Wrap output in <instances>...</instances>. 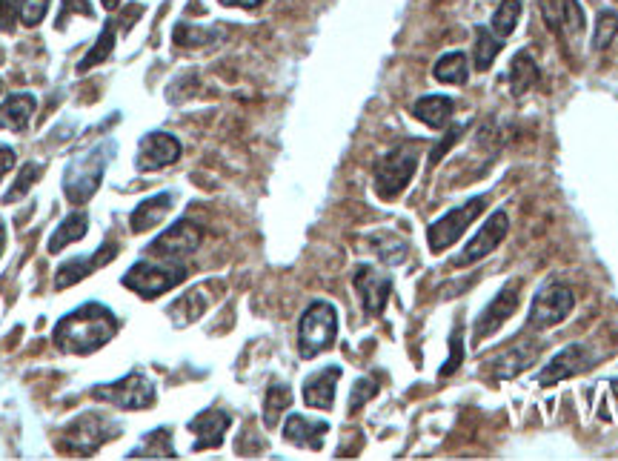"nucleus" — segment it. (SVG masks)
<instances>
[{
    "mask_svg": "<svg viewBox=\"0 0 618 461\" xmlns=\"http://www.w3.org/2000/svg\"><path fill=\"white\" fill-rule=\"evenodd\" d=\"M181 158V141L169 132H149L141 138L138 147V172H158V169L172 167Z\"/></svg>",
    "mask_w": 618,
    "mask_h": 461,
    "instance_id": "15",
    "label": "nucleus"
},
{
    "mask_svg": "<svg viewBox=\"0 0 618 461\" xmlns=\"http://www.w3.org/2000/svg\"><path fill=\"white\" fill-rule=\"evenodd\" d=\"M15 161H18V155H15V149L12 147H3L0 144V178L9 172V169L15 167Z\"/></svg>",
    "mask_w": 618,
    "mask_h": 461,
    "instance_id": "44",
    "label": "nucleus"
},
{
    "mask_svg": "<svg viewBox=\"0 0 618 461\" xmlns=\"http://www.w3.org/2000/svg\"><path fill=\"white\" fill-rule=\"evenodd\" d=\"M121 436V424L112 421L103 413H83L63 430L61 447L66 453H78V456H92L95 450H101L109 439Z\"/></svg>",
    "mask_w": 618,
    "mask_h": 461,
    "instance_id": "6",
    "label": "nucleus"
},
{
    "mask_svg": "<svg viewBox=\"0 0 618 461\" xmlns=\"http://www.w3.org/2000/svg\"><path fill=\"white\" fill-rule=\"evenodd\" d=\"M433 78L438 84H453L464 86L470 81V63H467V55L464 52H447L441 55L433 69Z\"/></svg>",
    "mask_w": 618,
    "mask_h": 461,
    "instance_id": "26",
    "label": "nucleus"
},
{
    "mask_svg": "<svg viewBox=\"0 0 618 461\" xmlns=\"http://www.w3.org/2000/svg\"><path fill=\"white\" fill-rule=\"evenodd\" d=\"M75 12L83 15V18H95V9H92V3H89V0H63L61 12H58V29H63L66 21H69Z\"/></svg>",
    "mask_w": 618,
    "mask_h": 461,
    "instance_id": "39",
    "label": "nucleus"
},
{
    "mask_svg": "<svg viewBox=\"0 0 618 461\" xmlns=\"http://www.w3.org/2000/svg\"><path fill=\"white\" fill-rule=\"evenodd\" d=\"M593 364H596V356H593L590 344H570L538 373V387H556L558 381L578 376V373L590 370Z\"/></svg>",
    "mask_w": 618,
    "mask_h": 461,
    "instance_id": "13",
    "label": "nucleus"
},
{
    "mask_svg": "<svg viewBox=\"0 0 618 461\" xmlns=\"http://www.w3.org/2000/svg\"><path fill=\"white\" fill-rule=\"evenodd\" d=\"M115 336H118L115 313L98 301H89L69 315H63L52 333V341L61 353L89 356V353H98L101 347H106Z\"/></svg>",
    "mask_w": 618,
    "mask_h": 461,
    "instance_id": "1",
    "label": "nucleus"
},
{
    "mask_svg": "<svg viewBox=\"0 0 618 461\" xmlns=\"http://www.w3.org/2000/svg\"><path fill=\"white\" fill-rule=\"evenodd\" d=\"M129 459H178L172 447V433L166 427L152 430L135 450H129Z\"/></svg>",
    "mask_w": 618,
    "mask_h": 461,
    "instance_id": "27",
    "label": "nucleus"
},
{
    "mask_svg": "<svg viewBox=\"0 0 618 461\" xmlns=\"http://www.w3.org/2000/svg\"><path fill=\"white\" fill-rule=\"evenodd\" d=\"M221 6H238V9H258L264 0H218Z\"/></svg>",
    "mask_w": 618,
    "mask_h": 461,
    "instance_id": "45",
    "label": "nucleus"
},
{
    "mask_svg": "<svg viewBox=\"0 0 618 461\" xmlns=\"http://www.w3.org/2000/svg\"><path fill=\"white\" fill-rule=\"evenodd\" d=\"M461 132H464V126H453V129H450V132L444 135V141H441V144L433 149V155H430V167H435V164H438V161H441V158L447 155V149L453 147L455 141L461 138Z\"/></svg>",
    "mask_w": 618,
    "mask_h": 461,
    "instance_id": "43",
    "label": "nucleus"
},
{
    "mask_svg": "<svg viewBox=\"0 0 618 461\" xmlns=\"http://www.w3.org/2000/svg\"><path fill=\"white\" fill-rule=\"evenodd\" d=\"M92 396L98 401H106L109 407H118V410H149L158 399V390L146 373L132 370L112 384H98L92 390Z\"/></svg>",
    "mask_w": 618,
    "mask_h": 461,
    "instance_id": "7",
    "label": "nucleus"
},
{
    "mask_svg": "<svg viewBox=\"0 0 618 461\" xmlns=\"http://www.w3.org/2000/svg\"><path fill=\"white\" fill-rule=\"evenodd\" d=\"M218 35H221V32L198 29V26H192V23H178V26H175V43H181V46H206V43L215 41Z\"/></svg>",
    "mask_w": 618,
    "mask_h": 461,
    "instance_id": "37",
    "label": "nucleus"
},
{
    "mask_svg": "<svg viewBox=\"0 0 618 461\" xmlns=\"http://www.w3.org/2000/svg\"><path fill=\"white\" fill-rule=\"evenodd\" d=\"M541 15L561 38H578L584 29V9L578 0H541Z\"/></svg>",
    "mask_w": 618,
    "mask_h": 461,
    "instance_id": "17",
    "label": "nucleus"
},
{
    "mask_svg": "<svg viewBox=\"0 0 618 461\" xmlns=\"http://www.w3.org/2000/svg\"><path fill=\"white\" fill-rule=\"evenodd\" d=\"M112 49H115V23L109 21L103 26V32L98 35L95 46H92L81 58V63H78V75H83V72H89V69H95L98 63L106 61V58L112 55Z\"/></svg>",
    "mask_w": 618,
    "mask_h": 461,
    "instance_id": "32",
    "label": "nucleus"
},
{
    "mask_svg": "<svg viewBox=\"0 0 618 461\" xmlns=\"http://www.w3.org/2000/svg\"><path fill=\"white\" fill-rule=\"evenodd\" d=\"M186 267L181 261H138L132 264L124 275V287H129L132 293H138L141 298H158V295L175 290L181 281H186Z\"/></svg>",
    "mask_w": 618,
    "mask_h": 461,
    "instance_id": "5",
    "label": "nucleus"
},
{
    "mask_svg": "<svg viewBox=\"0 0 618 461\" xmlns=\"http://www.w3.org/2000/svg\"><path fill=\"white\" fill-rule=\"evenodd\" d=\"M18 0H0V32H12L15 29V21H18Z\"/></svg>",
    "mask_w": 618,
    "mask_h": 461,
    "instance_id": "42",
    "label": "nucleus"
},
{
    "mask_svg": "<svg viewBox=\"0 0 618 461\" xmlns=\"http://www.w3.org/2000/svg\"><path fill=\"white\" fill-rule=\"evenodd\" d=\"M461 361H464V344H461V336H458V330H455L453 338H450V358H447V364L441 367V378L453 376L455 370L461 367Z\"/></svg>",
    "mask_w": 618,
    "mask_h": 461,
    "instance_id": "41",
    "label": "nucleus"
},
{
    "mask_svg": "<svg viewBox=\"0 0 618 461\" xmlns=\"http://www.w3.org/2000/svg\"><path fill=\"white\" fill-rule=\"evenodd\" d=\"M378 396V384L372 378H358L350 393V413H358L364 404Z\"/></svg>",
    "mask_w": 618,
    "mask_h": 461,
    "instance_id": "38",
    "label": "nucleus"
},
{
    "mask_svg": "<svg viewBox=\"0 0 618 461\" xmlns=\"http://www.w3.org/2000/svg\"><path fill=\"white\" fill-rule=\"evenodd\" d=\"M292 407V390H289L287 384H269L267 390V399H264V424L267 427H275L278 424V419L284 416V410H289Z\"/></svg>",
    "mask_w": 618,
    "mask_h": 461,
    "instance_id": "34",
    "label": "nucleus"
},
{
    "mask_svg": "<svg viewBox=\"0 0 618 461\" xmlns=\"http://www.w3.org/2000/svg\"><path fill=\"white\" fill-rule=\"evenodd\" d=\"M172 204H175V192H158V195H152V198H144V201L132 210V215H129L132 232H146L152 230L155 224H161L166 215H169V210H172Z\"/></svg>",
    "mask_w": 618,
    "mask_h": 461,
    "instance_id": "21",
    "label": "nucleus"
},
{
    "mask_svg": "<svg viewBox=\"0 0 618 461\" xmlns=\"http://www.w3.org/2000/svg\"><path fill=\"white\" fill-rule=\"evenodd\" d=\"M43 167L41 164H35V161H29V164H23L21 172H18V181H15V187L9 189L6 195H3V204H15V201H21L23 195L32 189V184L41 178Z\"/></svg>",
    "mask_w": 618,
    "mask_h": 461,
    "instance_id": "35",
    "label": "nucleus"
},
{
    "mask_svg": "<svg viewBox=\"0 0 618 461\" xmlns=\"http://www.w3.org/2000/svg\"><path fill=\"white\" fill-rule=\"evenodd\" d=\"M521 281L518 278H513L501 293L495 295L493 301L481 310V315H478V321H475L473 327V341L475 344H484L487 338L495 336L501 327H504V321L510 318V315L518 310V298H521Z\"/></svg>",
    "mask_w": 618,
    "mask_h": 461,
    "instance_id": "11",
    "label": "nucleus"
},
{
    "mask_svg": "<svg viewBox=\"0 0 618 461\" xmlns=\"http://www.w3.org/2000/svg\"><path fill=\"white\" fill-rule=\"evenodd\" d=\"M232 424V416L224 410H204L189 421V430L198 436L192 450H218L224 444V433Z\"/></svg>",
    "mask_w": 618,
    "mask_h": 461,
    "instance_id": "18",
    "label": "nucleus"
},
{
    "mask_svg": "<svg viewBox=\"0 0 618 461\" xmlns=\"http://www.w3.org/2000/svg\"><path fill=\"white\" fill-rule=\"evenodd\" d=\"M0 89H3V84H0Z\"/></svg>",
    "mask_w": 618,
    "mask_h": 461,
    "instance_id": "48",
    "label": "nucleus"
},
{
    "mask_svg": "<svg viewBox=\"0 0 618 461\" xmlns=\"http://www.w3.org/2000/svg\"><path fill=\"white\" fill-rule=\"evenodd\" d=\"M453 112V98H447V95H424L421 101L412 104V115H415L421 124L430 126V129H444V126L450 124Z\"/></svg>",
    "mask_w": 618,
    "mask_h": 461,
    "instance_id": "23",
    "label": "nucleus"
},
{
    "mask_svg": "<svg viewBox=\"0 0 618 461\" xmlns=\"http://www.w3.org/2000/svg\"><path fill=\"white\" fill-rule=\"evenodd\" d=\"M35 106H38V101L29 92H18V95L6 98L0 104V129L23 132L29 126V121H32V115H35Z\"/></svg>",
    "mask_w": 618,
    "mask_h": 461,
    "instance_id": "22",
    "label": "nucleus"
},
{
    "mask_svg": "<svg viewBox=\"0 0 618 461\" xmlns=\"http://www.w3.org/2000/svg\"><path fill=\"white\" fill-rule=\"evenodd\" d=\"M538 66H536V58L524 49V52H518L513 58V63H510V89H513L515 98H521V95H527L533 86L538 84Z\"/></svg>",
    "mask_w": 618,
    "mask_h": 461,
    "instance_id": "25",
    "label": "nucleus"
},
{
    "mask_svg": "<svg viewBox=\"0 0 618 461\" xmlns=\"http://www.w3.org/2000/svg\"><path fill=\"white\" fill-rule=\"evenodd\" d=\"M518 18H521V0H501L498 9L493 12V21H490V32L495 38H510L518 26Z\"/></svg>",
    "mask_w": 618,
    "mask_h": 461,
    "instance_id": "31",
    "label": "nucleus"
},
{
    "mask_svg": "<svg viewBox=\"0 0 618 461\" xmlns=\"http://www.w3.org/2000/svg\"><path fill=\"white\" fill-rule=\"evenodd\" d=\"M101 3H103V9H109V12H112V9H118L124 0H101Z\"/></svg>",
    "mask_w": 618,
    "mask_h": 461,
    "instance_id": "46",
    "label": "nucleus"
},
{
    "mask_svg": "<svg viewBox=\"0 0 618 461\" xmlns=\"http://www.w3.org/2000/svg\"><path fill=\"white\" fill-rule=\"evenodd\" d=\"M3 247H6V227H3V221H0V255H3Z\"/></svg>",
    "mask_w": 618,
    "mask_h": 461,
    "instance_id": "47",
    "label": "nucleus"
},
{
    "mask_svg": "<svg viewBox=\"0 0 618 461\" xmlns=\"http://www.w3.org/2000/svg\"><path fill=\"white\" fill-rule=\"evenodd\" d=\"M86 232H89V215H83V212H72V215H66V218H63L61 227L52 232V238H49L46 250L52 252V255H58V252L66 250L69 244H78Z\"/></svg>",
    "mask_w": 618,
    "mask_h": 461,
    "instance_id": "24",
    "label": "nucleus"
},
{
    "mask_svg": "<svg viewBox=\"0 0 618 461\" xmlns=\"http://www.w3.org/2000/svg\"><path fill=\"white\" fill-rule=\"evenodd\" d=\"M573 307H576V295L570 287L544 284L533 298V304H530V318L527 321H530L533 330H550L573 313Z\"/></svg>",
    "mask_w": 618,
    "mask_h": 461,
    "instance_id": "9",
    "label": "nucleus"
},
{
    "mask_svg": "<svg viewBox=\"0 0 618 461\" xmlns=\"http://www.w3.org/2000/svg\"><path fill=\"white\" fill-rule=\"evenodd\" d=\"M507 232H510V215H507V210H495L493 215L487 218V224L475 232L473 241L464 247V252L455 258L453 264L455 267H470L475 261L487 258L490 252L498 250V244L507 238Z\"/></svg>",
    "mask_w": 618,
    "mask_h": 461,
    "instance_id": "14",
    "label": "nucleus"
},
{
    "mask_svg": "<svg viewBox=\"0 0 618 461\" xmlns=\"http://www.w3.org/2000/svg\"><path fill=\"white\" fill-rule=\"evenodd\" d=\"M618 35V15L613 12V9H604L601 15H598L596 21V35H593V49L596 52H604L610 43L616 41Z\"/></svg>",
    "mask_w": 618,
    "mask_h": 461,
    "instance_id": "36",
    "label": "nucleus"
},
{
    "mask_svg": "<svg viewBox=\"0 0 618 461\" xmlns=\"http://www.w3.org/2000/svg\"><path fill=\"white\" fill-rule=\"evenodd\" d=\"M498 52H501V38H495L484 26H475V69L487 72L498 58Z\"/></svg>",
    "mask_w": 618,
    "mask_h": 461,
    "instance_id": "33",
    "label": "nucleus"
},
{
    "mask_svg": "<svg viewBox=\"0 0 618 461\" xmlns=\"http://www.w3.org/2000/svg\"><path fill=\"white\" fill-rule=\"evenodd\" d=\"M209 307V298H206L201 290H192V293L181 295L172 307H169V315L175 318V324H192L195 318H201L204 310Z\"/></svg>",
    "mask_w": 618,
    "mask_h": 461,
    "instance_id": "30",
    "label": "nucleus"
},
{
    "mask_svg": "<svg viewBox=\"0 0 618 461\" xmlns=\"http://www.w3.org/2000/svg\"><path fill=\"white\" fill-rule=\"evenodd\" d=\"M327 433H330L327 421H309L307 416H298V413H292L284 424V439L295 447H307V450H321Z\"/></svg>",
    "mask_w": 618,
    "mask_h": 461,
    "instance_id": "20",
    "label": "nucleus"
},
{
    "mask_svg": "<svg viewBox=\"0 0 618 461\" xmlns=\"http://www.w3.org/2000/svg\"><path fill=\"white\" fill-rule=\"evenodd\" d=\"M415 169H418V147L415 144H401L387 155H381L372 167L378 198H384V201L398 198L404 189L410 187Z\"/></svg>",
    "mask_w": 618,
    "mask_h": 461,
    "instance_id": "4",
    "label": "nucleus"
},
{
    "mask_svg": "<svg viewBox=\"0 0 618 461\" xmlns=\"http://www.w3.org/2000/svg\"><path fill=\"white\" fill-rule=\"evenodd\" d=\"M338 378H341V367H324L318 373L304 381V401L307 407H315V410H332L335 404V387H338Z\"/></svg>",
    "mask_w": 618,
    "mask_h": 461,
    "instance_id": "19",
    "label": "nucleus"
},
{
    "mask_svg": "<svg viewBox=\"0 0 618 461\" xmlns=\"http://www.w3.org/2000/svg\"><path fill=\"white\" fill-rule=\"evenodd\" d=\"M538 358V347H530V344H521V347H513L507 356L495 358L493 361V370H495V378L498 381H504V378H513L518 376L521 370H527L533 361Z\"/></svg>",
    "mask_w": 618,
    "mask_h": 461,
    "instance_id": "29",
    "label": "nucleus"
},
{
    "mask_svg": "<svg viewBox=\"0 0 618 461\" xmlns=\"http://www.w3.org/2000/svg\"><path fill=\"white\" fill-rule=\"evenodd\" d=\"M338 336V310L330 301H312L298 324V353L315 358L327 353Z\"/></svg>",
    "mask_w": 618,
    "mask_h": 461,
    "instance_id": "3",
    "label": "nucleus"
},
{
    "mask_svg": "<svg viewBox=\"0 0 618 461\" xmlns=\"http://www.w3.org/2000/svg\"><path fill=\"white\" fill-rule=\"evenodd\" d=\"M52 0H23L21 3V21L26 26H38L43 21V15L49 12Z\"/></svg>",
    "mask_w": 618,
    "mask_h": 461,
    "instance_id": "40",
    "label": "nucleus"
},
{
    "mask_svg": "<svg viewBox=\"0 0 618 461\" xmlns=\"http://www.w3.org/2000/svg\"><path fill=\"white\" fill-rule=\"evenodd\" d=\"M201 241H204V232H201V227L195 224V221H178V224H172L169 230H164L149 247H146V252L149 255H155L158 261H184L186 255H192V252L201 247Z\"/></svg>",
    "mask_w": 618,
    "mask_h": 461,
    "instance_id": "10",
    "label": "nucleus"
},
{
    "mask_svg": "<svg viewBox=\"0 0 618 461\" xmlns=\"http://www.w3.org/2000/svg\"><path fill=\"white\" fill-rule=\"evenodd\" d=\"M115 155H118V141L103 138L98 147H92L86 155H78L66 164V169H63V195L72 207L86 204L101 189L103 172H106L109 161Z\"/></svg>",
    "mask_w": 618,
    "mask_h": 461,
    "instance_id": "2",
    "label": "nucleus"
},
{
    "mask_svg": "<svg viewBox=\"0 0 618 461\" xmlns=\"http://www.w3.org/2000/svg\"><path fill=\"white\" fill-rule=\"evenodd\" d=\"M370 247L387 267L404 264L407 255H410V244H407L404 238L392 235V232H375V235H370Z\"/></svg>",
    "mask_w": 618,
    "mask_h": 461,
    "instance_id": "28",
    "label": "nucleus"
},
{
    "mask_svg": "<svg viewBox=\"0 0 618 461\" xmlns=\"http://www.w3.org/2000/svg\"><path fill=\"white\" fill-rule=\"evenodd\" d=\"M115 255H118V241H103V247L95 255H89V258L78 255V258L66 261V264H61L58 275H55V290H66V287L78 284L83 278H89L95 270H101L103 264H109Z\"/></svg>",
    "mask_w": 618,
    "mask_h": 461,
    "instance_id": "16",
    "label": "nucleus"
},
{
    "mask_svg": "<svg viewBox=\"0 0 618 461\" xmlns=\"http://www.w3.org/2000/svg\"><path fill=\"white\" fill-rule=\"evenodd\" d=\"M484 207H487V198L478 195L473 201H467V204H461V207H455V210L444 212L438 221H433V224L427 227V244H430V250L438 255V252H444L447 247H453L455 241L467 232V227L484 212Z\"/></svg>",
    "mask_w": 618,
    "mask_h": 461,
    "instance_id": "8",
    "label": "nucleus"
},
{
    "mask_svg": "<svg viewBox=\"0 0 618 461\" xmlns=\"http://www.w3.org/2000/svg\"><path fill=\"white\" fill-rule=\"evenodd\" d=\"M352 287L361 298V307L370 318H378V315L387 310V301L392 295V278L387 273H378L370 264H361L355 275H352Z\"/></svg>",
    "mask_w": 618,
    "mask_h": 461,
    "instance_id": "12",
    "label": "nucleus"
}]
</instances>
